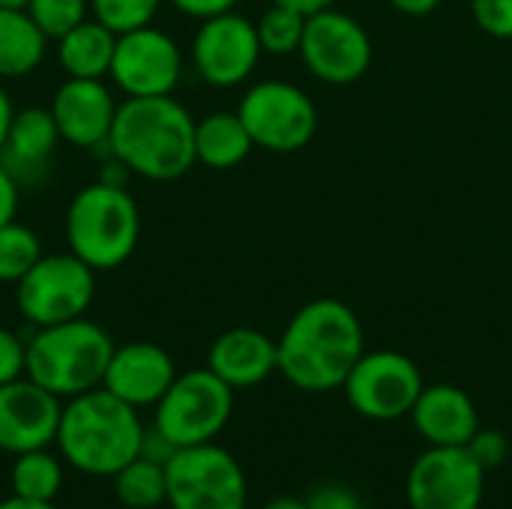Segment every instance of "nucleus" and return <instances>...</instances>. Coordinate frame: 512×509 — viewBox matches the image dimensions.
I'll return each instance as SVG.
<instances>
[{"instance_id": "1", "label": "nucleus", "mask_w": 512, "mask_h": 509, "mask_svg": "<svg viewBox=\"0 0 512 509\" xmlns=\"http://www.w3.org/2000/svg\"><path fill=\"white\" fill-rule=\"evenodd\" d=\"M279 375L303 393L342 390L354 363L366 351V333L357 312L336 300L321 297L300 306L276 339Z\"/></svg>"}, {"instance_id": "2", "label": "nucleus", "mask_w": 512, "mask_h": 509, "mask_svg": "<svg viewBox=\"0 0 512 509\" xmlns=\"http://www.w3.org/2000/svg\"><path fill=\"white\" fill-rule=\"evenodd\" d=\"M108 153L153 183H171L192 171L195 159V117L171 96H126L108 135Z\"/></svg>"}, {"instance_id": "3", "label": "nucleus", "mask_w": 512, "mask_h": 509, "mask_svg": "<svg viewBox=\"0 0 512 509\" xmlns=\"http://www.w3.org/2000/svg\"><path fill=\"white\" fill-rule=\"evenodd\" d=\"M147 426L141 411L111 396L105 387L63 402L54 447L69 471L111 480L123 465L141 456Z\"/></svg>"}, {"instance_id": "4", "label": "nucleus", "mask_w": 512, "mask_h": 509, "mask_svg": "<svg viewBox=\"0 0 512 509\" xmlns=\"http://www.w3.org/2000/svg\"><path fill=\"white\" fill-rule=\"evenodd\" d=\"M114 348L108 330L87 315L51 327H33L24 375L66 402L102 387Z\"/></svg>"}, {"instance_id": "5", "label": "nucleus", "mask_w": 512, "mask_h": 509, "mask_svg": "<svg viewBox=\"0 0 512 509\" xmlns=\"http://www.w3.org/2000/svg\"><path fill=\"white\" fill-rule=\"evenodd\" d=\"M141 240L138 201L120 183H87L66 207V243L96 273L123 267Z\"/></svg>"}, {"instance_id": "6", "label": "nucleus", "mask_w": 512, "mask_h": 509, "mask_svg": "<svg viewBox=\"0 0 512 509\" xmlns=\"http://www.w3.org/2000/svg\"><path fill=\"white\" fill-rule=\"evenodd\" d=\"M234 417V390L216 378L207 366L189 369L174 378L168 393L153 408V423L171 447L213 444Z\"/></svg>"}, {"instance_id": "7", "label": "nucleus", "mask_w": 512, "mask_h": 509, "mask_svg": "<svg viewBox=\"0 0 512 509\" xmlns=\"http://www.w3.org/2000/svg\"><path fill=\"white\" fill-rule=\"evenodd\" d=\"M96 300V270L72 252L42 255L18 282L15 306L30 327L84 318Z\"/></svg>"}, {"instance_id": "8", "label": "nucleus", "mask_w": 512, "mask_h": 509, "mask_svg": "<svg viewBox=\"0 0 512 509\" xmlns=\"http://www.w3.org/2000/svg\"><path fill=\"white\" fill-rule=\"evenodd\" d=\"M168 509H246L249 480L243 465L216 441L177 450L165 465Z\"/></svg>"}, {"instance_id": "9", "label": "nucleus", "mask_w": 512, "mask_h": 509, "mask_svg": "<svg viewBox=\"0 0 512 509\" xmlns=\"http://www.w3.org/2000/svg\"><path fill=\"white\" fill-rule=\"evenodd\" d=\"M240 120L246 123L255 147L267 153H297L312 144L318 132V105L315 99L282 78L255 81L240 105Z\"/></svg>"}, {"instance_id": "10", "label": "nucleus", "mask_w": 512, "mask_h": 509, "mask_svg": "<svg viewBox=\"0 0 512 509\" xmlns=\"http://www.w3.org/2000/svg\"><path fill=\"white\" fill-rule=\"evenodd\" d=\"M423 387L426 381L420 366L408 354L390 348L363 351L342 384L348 405L372 423H393L408 417Z\"/></svg>"}, {"instance_id": "11", "label": "nucleus", "mask_w": 512, "mask_h": 509, "mask_svg": "<svg viewBox=\"0 0 512 509\" xmlns=\"http://www.w3.org/2000/svg\"><path fill=\"white\" fill-rule=\"evenodd\" d=\"M297 54L312 78L345 87L369 72L375 45L369 30L354 15L330 6L306 18V33Z\"/></svg>"}, {"instance_id": "12", "label": "nucleus", "mask_w": 512, "mask_h": 509, "mask_svg": "<svg viewBox=\"0 0 512 509\" xmlns=\"http://www.w3.org/2000/svg\"><path fill=\"white\" fill-rule=\"evenodd\" d=\"M261 54L264 48L255 21H249L237 9L198 21V30L189 45L195 75L219 90L246 84L261 63Z\"/></svg>"}, {"instance_id": "13", "label": "nucleus", "mask_w": 512, "mask_h": 509, "mask_svg": "<svg viewBox=\"0 0 512 509\" xmlns=\"http://www.w3.org/2000/svg\"><path fill=\"white\" fill-rule=\"evenodd\" d=\"M486 471L468 447H426L408 468V509H480L486 498Z\"/></svg>"}, {"instance_id": "14", "label": "nucleus", "mask_w": 512, "mask_h": 509, "mask_svg": "<svg viewBox=\"0 0 512 509\" xmlns=\"http://www.w3.org/2000/svg\"><path fill=\"white\" fill-rule=\"evenodd\" d=\"M186 57L180 42L162 27H138L117 36L111 81L123 96H171L183 78Z\"/></svg>"}, {"instance_id": "15", "label": "nucleus", "mask_w": 512, "mask_h": 509, "mask_svg": "<svg viewBox=\"0 0 512 509\" xmlns=\"http://www.w3.org/2000/svg\"><path fill=\"white\" fill-rule=\"evenodd\" d=\"M63 399L30 381L27 375L0 387V453L18 456L27 450L54 447Z\"/></svg>"}, {"instance_id": "16", "label": "nucleus", "mask_w": 512, "mask_h": 509, "mask_svg": "<svg viewBox=\"0 0 512 509\" xmlns=\"http://www.w3.org/2000/svg\"><path fill=\"white\" fill-rule=\"evenodd\" d=\"M117 105L120 102L114 99V90L105 84V78H66L57 87L48 111L66 144L93 150L108 144Z\"/></svg>"}, {"instance_id": "17", "label": "nucleus", "mask_w": 512, "mask_h": 509, "mask_svg": "<svg viewBox=\"0 0 512 509\" xmlns=\"http://www.w3.org/2000/svg\"><path fill=\"white\" fill-rule=\"evenodd\" d=\"M177 375L180 372L174 366V357L162 345L126 342L114 348L102 387L120 402L144 411V408H156V402L168 393Z\"/></svg>"}, {"instance_id": "18", "label": "nucleus", "mask_w": 512, "mask_h": 509, "mask_svg": "<svg viewBox=\"0 0 512 509\" xmlns=\"http://www.w3.org/2000/svg\"><path fill=\"white\" fill-rule=\"evenodd\" d=\"M207 369L222 378L234 393L252 390L264 384L273 372H279L276 339L255 327H231L213 339L207 351Z\"/></svg>"}, {"instance_id": "19", "label": "nucleus", "mask_w": 512, "mask_h": 509, "mask_svg": "<svg viewBox=\"0 0 512 509\" xmlns=\"http://www.w3.org/2000/svg\"><path fill=\"white\" fill-rule=\"evenodd\" d=\"M408 420L429 447H468L480 429L474 399L456 384H426Z\"/></svg>"}, {"instance_id": "20", "label": "nucleus", "mask_w": 512, "mask_h": 509, "mask_svg": "<svg viewBox=\"0 0 512 509\" xmlns=\"http://www.w3.org/2000/svg\"><path fill=\"white\" fill-rule=\"evenodd\" d=\"M60 141V129L48 108H21L9 123L6 141L0 147V162L15 174L21 186H33L48 174Z\"/></svg>"}, {"instance_id": "21", "label": "nucleus", "mask_w": 512, "mask_h": 509, "mask_svg": "<svg viewBox=\"0 0 512 509\" xmlns=\"http://www.w3.org/2000/svg\"><path fill=\"white\" fill-rule=\"evenodd\" d=\"M57 42V63L66 78H108L117 48V33L99 24L93 15L63 33Z\"/></svg>"}, {"instance_id": "22", "label": "nucleus", "mask_w": 512, "mask_h": 509, "mask_svg": "<svg viewBox=\"0 0 512 509\" xmlns=\"http://www.w3.org/2000/svg\"><path fill=\"white\" fill-rule=\"evenodd\" d=\"M255 141L237 111H213L195 120V159L213 171L237 168L249 159Z\"/></svg>"}, {"instance_id": "23", "label": "nucleus", "mask_w": 512, "mask_h": 509, "mask_svg": "<svg viewBox=\"0 0 512 509\" xmlns=\"http://www.w3.org/2000/svg\"><path fill=\"white\" fill-rule=\"evenodd\" d=\"M48 36L27 9H0V81L27 78L45 60Z\"/></svg>"}, {"instance_id": "24", "label": "nucleus", "mask_w": 512, "mask_h": 509, "mask_svg": "<svg viewBox=\"0 0 512 509\" xmlns=\"http://www.w3.org/2000/svg\"><path fill=\"white\" fill-rule=\"evenodd\" d=\"M66 486V462L51 447L12 456L9 495L24 501H57Z\"/></svg>"}, {"instance_id": "25", "label": "nucleus", "mask_w": 512, "mask_h": 509, "mask_svg": "<svg viewBox=\"0 0 512 509\" xmlns=\"http://www.w3.org/2000/svg\"><path fill=\"white\" fill-rule=\"evenodd\" d=\"M111 483H114V498L123 509L165 507L168 480H165V465L156 459L135 456L111 477Z\"/></svg>"}, {"instance_id": "26", "label": "nucleus", "mask_w": 512, "mask_h": 509, "mask_svg": "<svg viewBox=\"0 0 512 509\" xmlns=\"http://www.w3.org/2000/svg\"><path fill=\"white\" fill-rule=\"evenodd\" d=\"M306 18L309 15H303V12H297L291 6L270 3L261 12V18L255 21L264 54H273V57L297 54L300 42H303V33H306Z\"/></svg>"}, {"instance_id": "27", "label": "nucleus", "mask_w": 512, "mask_h": 509, "mask_svg": "<svg viewBox=\"0 0 512 509\" xmlns=\"http://www.w3.org/2000/svg\"><path fill=\"white\" fill-rule=\"evenodd\" d=\"M42 255V240L33 228L18 219L0 225V285H15Z\"/></svg>"}, {"instance_id": "28", "label": "nucleus", "mask_w": 512, "mask_h": 509, "mask_svg": "<svg viewBox=\"0 0 512 509\" xmlns=\"http://www.w3.org/2000/svg\"><path fill=\"white\" fill-rule=\"evenodd\" d=\"M159 9L162 0H90V15L117 36L153 24Z\"/></svg>"}, {"instance_id": "29", "label": "nucleus", "mask_w": 512, "mask_h": 509, "mask_svg": "<svg viewBox=\"0 0 512 509\" xmlns=\"http://www.w3.org/2000/svg\"><path fill=\"white\" fill-rule=\"evenodd\" d=\"M27 15L48 39H60L90 18V0H30Z\"/></svg>"}, {"instance_id": "30", "label": "nucleus", "mask_w": 512, "mask_h": 509, "mask_svg": "<svg viewBox=\"0 0 512 509\" xmlns=\"http://www.w3.org/2000/svg\"><path fill=\"white\" fill-rule=\"evenodd\" d=\"M477 27L492 39H512V0H471Z\"/></svg>"}, {"instance_id": "31", "label": "nucleus", "mask_w": 512, "mask_h": 509, "mask_svg": "<svg viewBox=\"0 0 512 509\" xmlns=\"http://www.w3.org/2000/svg\"><path fill=\"white\" fill-rule=\"evenodd\" d=\"M468 453L477 459V465H480L486 474H492V471H498V468L507 462V456H510V441H507V435L498 432V429H477V435L468 441Z\"/></svg>"}, {"instance_id": "32", "label": "nucleus", "mask_w": 512, "mask_h": 509, "mask_svg": "<svg viewBox=\"0 0 512 509\" xmlns=\"http://www.w3.org/2000/svg\"><path fill=\"white\" fill-rule=\"evenodd\" d=\"M27 372V339L0 324V387L24 378Z\"/></svg>"}, {"instance_id": "33", "label": "nucleus", "mask_w": 512, "mask_h": 509, "mask_svg": "<svg viewBox=\"0 0 512 509\" xmlns=\"http://www.w3.org/2000/svg\"><path fill=\"white\" fill-rule=\"evenodd\" d=\"M309 509H366L363 507V498L345 486V483H324V486H315L306 498Z\"/></svg>"}, {"instance_id": "34", "label": "nucleus", "mask_w": 512, "mask_h": 509, "mask_svg": "<svg viewBox=\"0 0 512 509\" xmlns=\"http://www.w3.org/2000/svg\"><path fill=\"white\" fill-rule=\"evenodd\" d=\"M18 204H21V183L15 174L0 162V225L18 219Z\"/></svg>"}, {"instance_id": "35", "label": "nucleus", "mask_w": 512, "mask_h": 509, "mask_svg": "<svg viewBox=\"0 0 512 509\" xmlns=\"http://www.w3.org/2000/svg\"><path fill=\"white\" fill-rule=\"evenodd\" d=\"M177 12L195 18V21H204V18H213V15H222V12H231L237 9L240 0H168Z\"/></svg>"}, {"instance_id": "36", "label": "nucleus", "mask_w": 512, "mask_h": 509, "mask_svg": "<svg viewBox=\"0 0 512 509\" xmlns=\"http://www.w3.org/2000/svg\"><path fill=\"white\" fill-rule=\"evenodd\" d=\"M396 12L402 15H411V18H423V15H432L444 0H387Z\"/></svg>"}, {"instance_id": "37", "label": "nucleus", "mask_w": 512, "mask_h": 509, "mask_svg": "<svg viewBox=\"0 0 512 509\" xmlns=\"http://www.w3.org/2000/svg\"><path fill=\"white\" fill-rule=\"evenodd\" d=\"M270 3H282V6H291V9H297V12H303V15H315V12H321V9L336 6L339 0H270Z\"/></svg>"}, {"instance_id": "38", "label": "nucleus", "mask_w": 512, "mask_h": 509, "mask_svg": "<svg viewBox=\"0 0 512 509\" xmlns=\"http://www.w3.org/2000/svg\"><path fill=\"white\" fill-rule=\"evenodd\" d=\"M12 117H15L12 99H9L6 87L0 84V147H3V141H6V132H9V123H12Z\"/></svg>"}, {"instance_id": "39", "label": "nucleus", "mask_w": 512, "mask_h": 509, "mask_svg": "<svg viewBox=\"0 0 512 509\" xmlns=\"http://www.w3.org/2000/svg\"><path fill=\"white\" fill-rule=\"evenodd\" d=\"M0 509H60V507H57V501H24V498L9 495V498H3V501H0Z\"/></svg>"}, {"instance_id": "40", "label": "nucleus", "mask_w": 512, "mask_h": 509, "mask_svg": "<svg viewBox=\"0 0 512 509\" xmlns=\"http://www.w3.org/2000/svg\"><path fill=\"white\" fill-rule=\"evenodd\" d=\"M261 509H309L306 498H294V495H279V498H270Z\"/></svg>"}, {"instance_id": "41", "label": "nucleus", "mask_w": 512, "mask_h": 509, "mask_svg": "<svg viewBox=\"0 0 512 509\" xmlns=\"http://www.w3.org/2000/svg\"><path fill=\"white\" fill-rule=\"evenodd\" d=\"M30 0H0V9H27Z\"/></svg>"}, {"instance_id": "42", "label": "nucleus", "mask_w": 512, "mask_h": 509, "mask_svg": "<svg viewBox=\"0 0 512 509\" xmlns=\"http://www.w3.org/2000/svg\"><path fill=\"white\" fill-rule=\"evenodd\" d=\"M120 509H123V507H120Z\"/></svg>"}]
</instances>
